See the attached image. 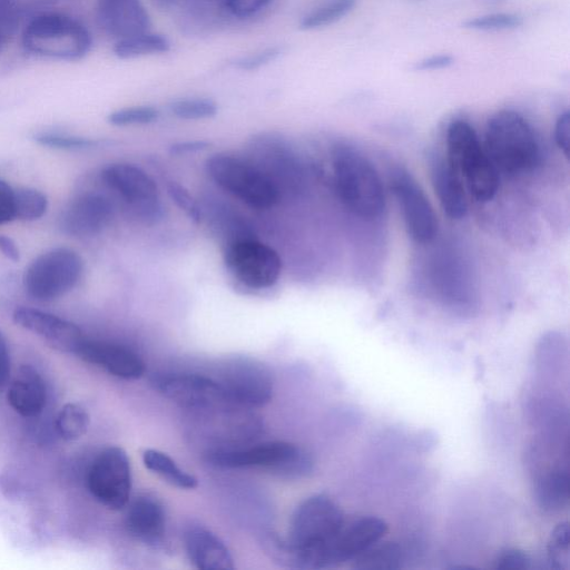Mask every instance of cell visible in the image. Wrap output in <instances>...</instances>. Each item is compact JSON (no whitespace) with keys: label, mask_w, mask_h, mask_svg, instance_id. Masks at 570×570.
I'll list each match as a JSON object with an SVG mask.
<instances>
[{"label":"cell","mask_w":570,"mask_h":570,"mask_svg":"<svg viewBox=\"0 0 570 570\" xmlns=\"http://www.w3.org/2000/svg\"><path fill=\"white\" fill-rule=\"evenodd\" d=\"M174 10L179 26L193 35L210 31L229 16L225 0H180Z\"/></svg>","instance_id":"25"},{"label":"cell","mask_w":570,"mask_h":570,"mask_svg":"<svg viewBox=\"0 0 570 570\" xmlns=\"http://www.w3.org/2000/svg\"><path fill=\"white\" fill-rule=\"evenodd\" d=\"M206 459L220 468H266L284 478H301L313 470L311 455L295 444L269 441L238 449L216 451Z\"/></svg>","instance_id":"8"},{"label":"cell","mask_w":570,"mask_h":570,"mask_svg":"<svg viewBox=\"0 0 570 570\" xmlns=\"http://www.w3.org/2000/svg\"><path fill=\"white\" fill-rule=\"evenodd\" d=\"M217 382L229 401L248 409L263 406L273 396V373L256 358L236 356L228 360Z\"/></svg>","instance_id":"10"},{"label":"cell","mask_w":570,"mask_h":570,"mask_svg":"<svg viewBox=\"0 0 570 570\" xmlns=\"http://www.w3.org/2000/svg\"><path fill=\"white\" fill-rule=\"evenodd\" d=\"M10 375V353L4 335L0 331V389H2Z\"/></svg>","instance_id":"47"},{"label":"cell","mask_w":570,"mask_h":570,"mask_svg":"<svg viewBox=\"0 0 570 570\" xmlns=\"http://www.w3.org/2000/svg\"><path fill=\"white\" fill-rule=\"evenodd\" d=\"M170 47L171 43L165 35L149 30L115 41L112 51L120 59H134L165 53Z\"/></svg>","instance_id":"27"},{"label":"cell","mask_w":570,"mask_h":570,"mask_svg":"<svg viewBox=\"0 0 570 570\" xmlns=\"http://www.w3.org/2000/svg\"><path fill=\"white\" fill-rule=\"evenodd\" d=\"M56 0H0V27L7 35L20 24L48 11Z\"/></svg>","instance_id":"29"},{"label":"cell","mask_w":570,"mask_h":570,"mask_svg":"<svg viewBox=\"0 0 570 570\" xmlns=\"http://www.w3.org/2000/svg\"><path fill=\"white\" fill-rule=\"evenodd\" d=\"M391 185L407 234L416 243H431L438 233V219L421 186L403 170L393 175Z\"/></svg>","instance_id":"14"},{"label":"cell","mask_w":570,"mask_h":570,"mask_svg":"<svg viewBox=\"0 0 570 570\" xmlns=\"http://www.w3.org/2000/svg\"><path fill=\"white\" fill-rule=\"evenodd\" d=\"M340 507L325 494L304 500L295 510L288 538L293 568L324 569L337 566L335 543L344 527Z\"/></svg>","instance_id":"1"},{"label":"cell","mask_w":570,"mask_h":570,"mask_svg":"<svg viewBox=\"0 0 570 570\" xmlns=\"http://www.w3.org/2000/svg\"><path fill=\"white\" fill-rule=\"evenodd\" d=\"M171 115L184 120H200L214 117L218 107L209 98H183L169 105Z\"/></svg>","instance_id":"34"},{"label":"cell","mask_w":570,"mask_h":570,"mask_svg":"<svg viewBox=\"0 0 570 570\" xmlns=\"http://www.w3.org/2000/svg\"><path fill=\"white\" fill-rule=\"evenodd\" d=\"M483 146L499 173L507 175L529 173L541 160L532 126L514 110H500L488 120Z\"/></svg>","instance_id":"3"},{"label":"cell","mask_w":570,"mask_h":570,"mask_svg":"<svg viewBox=\"0 0 570 570\" xmlns=\"http://www.w3.org/2000/svg\"><path fill=\"white\" fill-rule=\"evenodd\" d=\"M274 0H225L230 17L237 19L252 18L266 9Z\"/></svg>","instance_id":"42"},{"label":"cell","mask_w":570,"mask_h":570,"mask_svg":"<svg viewBox=\"0 0 570 570\" xmlns=\"http://www.w3.org/2000/svg\"><path fill=\"white\" fill-rule=\"evenodd\" d=\"M530 556L518 548H507L500 551L494 561L493 568L499 570H527L531 568Z\"/></svg>","instance_id":"41"},{"label":"cell","mask_w":570,"mask_h":570,"mask_svg":"<svg viewBox=\"0 0 570 570\" xmlns=\"http://www.w3.org/2000/svg\"><path fill=\"white\" fill-rule=\"evenodd\" d=\"M387 523L377 517H362L344 524L335 543L336 563L352 561L361 552L381 541L387 533Z\"/></svg>","instance_id":"21"},{"label":"cell","mask_w":570,"mask_h":570,"mask_svg":"<svg viewBox=\"0 0 570 570\" xmlns=\"http://www.w3.org/2000/svg\"><path fill=\"white\" fill-rule=\"evenodd\" d=\"M285 48L283 46H272L253 53L242 56L233 60L232 65L244 71L257 70L279 58Z\"/></svg>","instance_id":"39"},{"label":"cell","mask_w":570,"mask_h":570,"mask_svg":"<svg viewBox=\"0 0 570 570\" xmlns=\"http://www.w3.org/2000/svg\"><path fill=\"white\" fill-rule=\"evenodd\" d=\"M158 117L159 111L153 106H134L110 112L107 120L114 126H132L151 124Z\"/></svg>","instance_id":"38"},{"label":"cell","mask_w":570,"mask_h":570,"mask_svg":"<svg viewBox=\"0 0 570 570\" xmlns=\"http://www.w3.org/2000/svg\"><path fill=\"white\" fill-rule=\"evenodd\" d=\"M554 140L566 158L570 149V114L568 110L559 115L554 125Z\"/></svg>","instance_id":"43"},{"label":"cell","mask_w":570,"mask_h":570,"mask_svg":"<svg viewBox=\"0 0 570 570\" xmlns=\"http://www.w3.org/2000/svg\"><path fill=\"white\" fill-rule=\"evenodd\" d=\"M446 160L461 177L466 191L478 202L491 200L499 189L500 173L474 128L453 120L446 131Z\"/></svg>","instance_id":"4"},{"label":"cell","mask_w":570,"mask_h":570,"mask_svg":"<svg viewBox=\"0 0 570 570\" xmlns=\"http://www.w3.org/2000/svg\"><path fill=\"white\" fill-rule=\"evenodd\" d=\"M188 412L191 436L200 439L205 454L252 444L262 433V421L252 409L230 401Z\"/></svg>","instance_id":"5"},{"label":"cell","mask_w":570,"mask_h":570,"mask_svg":"<svg viewBox=\"0 0 570 570\" xmlns=\"http://www.w3.org/2000/svg\"><path fill=\"white\" fill-rule=\"evenodd\" d=\"M114 207L101 194L85 193L62 209L59 218L63 233L75 237H89L99 234L111 220Z\"/></svg>","instance_id":"17"},{"label":"cell","mask_w":570,"mask_h":570,"mask_svg":"<svg viewBox=\"0 0 570 570\" xmlns=\"http://www.w3.org/2000/svg\"><path fill=\"white\" fill-rule=\"evenodd\" d=\"M336 194L343 205L363 219L379 217L385 208L384 188L373 164L358 149L341 144L332 153Z\"/></svg>","instance_id":"2"},{"label":"cell","mask_w":570,"mask_h":570,"mask_svg":"<svg viewBox=\"0 0 570 570\" xmlns=\"http://www.w3.org/2000/svg\"><path fill=\"white\" fill-rule=\"evenodd\" d=\"M431 180L443 212L452 219L464 217L468 212V191L446 159L432 163Z\"/></svg>","instance_id":"23"},{"label":"cell","mask_w":570,"mask_h":570,"mask_svg":"<svg viewBox=\"0 0 570 570\" xmlns=\"http://www.w3.org/2000/svg\"><path fill=\"white\" fill-rule=\"evenodd\" d=\"M403 550L392 541H379L352 560V568L357 570H395L402 567Z\"/></svg>","instance_id":"28"},{"label":"cell","mask_w":570,"mask_h":570,"mask_svg":"<svg viewBox=\"0 0 570 570\" xmlns=\"http://www.w3.org/2000/svg\"><path fill=\"white\" fill-rule=\"evenodd\" d=\"M224 262L236 279L253 289L273 286L282 271L277 252L255 239H239L229 244Z\"/></svg>","instance_id":"13"},{"label":"cell","mask_w":570,"mask_h":570,"mask_svg":"<svg viewBox=\"0 0 570 570\" xmlns=\"http://www.w3.org/2000/svg\"><path fill=\"white\" fill-rule=\"evenodd\" d=\"M81 273L82 259L78 253L57 247L40 254L26 267L22 286L29 297L48 302L71 291Z\"/></svg>","instance_id":"9"},{"label":"cell","mask_w":570,"mask_h":570,"mask_svg":"<svg viewBox=\"0 0 570 570\" xmlns=\"http://www.w3.org/2000/svg\"><path fill=\"white\" fill-rule=\"evenodd\" d=\"M98 27L116 41L150 30V16L141 0H97Z\"/></svg>","instance_id":"18"},{"label":"cell","mask_w":570,"mask_h":570,"mask_svg":"<svg viewBox=\"0 0 570 570\" xmlns=\"http://www.w3.org/2000/svg\"><path fill=\"white\" fill-rule=\"evenodd\" d=\"M209 142L205 140H188L175 142L169 147L171 155H186L197 153L209 147Z\"/></svg>","instance_id":"46"},{"label":"cell","mask_w":570,"mask_h":570,"mask_svg":"<svg viewBox=\"0 0 570 570\" xmlns=\"http://www.w3.org/2000/svg\"><path fill=\"white\" fill-rule=\"evenodd\" d=\"M101 179L144 223L154 224L161 217L158 187L140 167L126 163L110 164L102 169Z\"/></svg>","instance_id":"11"},{"label":"cell","mask_w":570,"mask_h":570,"mask_svg":"<svg viewBox=\"0 0 570 570\" xmlns=\"http://www.w3.org/2000/svg\"><path fill=\"white\" fill-rule=\"evenodd\" d=\"M12 318L17 325L63 352L76 354L86 338L76 324L37 308L17 307L13 311Z\"/></svg>","instance_id":"16"},{"label":"cell","mask_w":570,"mask_h":570,"mask_svg":"<svg viewBox=\"0 0 570 570\" xmlns=\"http://www.w3.org/2000/svg\"><path fill=\"white\" fill-rule=\"evenodd\" d=\"M145 466L158 474L166 482L180 489H194L197 487V479L181 470L176 462L166 453L148 449L142 453Z\"/></svg>","instance_id":"30"},{"label":"cell","mask_w":570,"mask_h":570,"mask_svg":"<svg viewBox=\"0 0 570 570\" xmlns=\"http://www.w3.org/2000/svg\"><path fill=\"white\" fill-rule=\"evenodd\" d=\"M356 0H330L304 14L299 22L303 30H315L333 24L348 14Z\"/></svg>","instance_id":"31"},{"label":"cell","mask_w":570,"mask_h":570,"mask_svg":"<svg viewBox=\"0 0 570 570\" xmlns=\"http://www.w3.org/2000/svg\"><path fill=\"white\" fill-rule=\"evenodd\" d=\"M0 250L6 258L12 262H18L20 259L19 248L14 240L9 236L0 235Z\"/></svg>","instance_id":"48"},{"label":"cell","mask_w":570,"mask_h":570,"mask_svg":"<svg viewBox=\"0 0 570 570\" xmlns=\"http://www.w3.org/2000/svg\"><path fill=\"white\" fill-rule=\"evenodd\" d=\"M14 189L0 179V225L14 219Z\"/></svg>","instance_id":"44"},{"label":"cell","mask_w":570,"mask_h":570,"mask_svg":"<svg viewBox=\"0 0 570 570\" xmlns=\"http://www.w3.org/2000/svg\"><path fill=\"white\" fill-rule=\"evenodd\" d=\"M209 177L246 205L266 209L279 199L275 181L252 161L229 154H215L206 161Z\"/></svg>","instance_id":"7"},{"label":"cell","mask_w":570,"mask_h":570,"mask_svg":"<svg viewBox=\"0 0 570 570\" xmlns=\"http://www.w3.org/2000/svg\"><path fill=\"white\" fill-rule=\"evenodd\" d=\"M126 528L139 541L161 544L166 530V514L160 501L150 494L136 498L126 514Z\"/></svg>","instance_id":"20"},{"label":"cell","mask_w":570,"mask_h":570,"mask_svg":"<svg viewBox=\"0 0 570 570\" xmlns=\"http://www.w3.org/2000/svg\"><path fill=\"white\" fill-rule=\"evenodd\" d=\"M155 6L165 10H174L180 0H151Z\"/></svg>","instance_id":"49"},{"label":"cell","mask_w":570,"mask_h":570,"mask_svg":"<svg viewBox=\"0 0 570 570\" xmlns=\"http://www.w3.org/2000/svg\"><path fill=\"white\" fill-rule=\"evenodd\" d=\"M22 45L35 56L71 61L89 52L92 39L88 28L78 19L48 10L24 24Z\"/></svg>","instance_id":"6"},{"label":"cell","mask_w":570,"mask_h":570,"mask_svg":"<svg viewBox=\"0 0 570 570\" xmlns=\"http://www.w3.org/2000/svg\"><path fill=\"white\" fill-rule=\"evenodd\" d=\"M522 23V17L517 13L493 12L468 19L462 26L478 31H502L517 29Z\"/></svg>","instance_id":"37"},{"label":"cell","mask_w":570,"mask_h":570,"mask_svg":"<svg viewBox=\"0 0 570 570\" xmlns=\"http://www.w3.org/2000/svg\"><path fill=\"white\" fill-rule=\"evenodd\" d=\"M185 548L190 562L198 569H234V560L228 548L207 529L194 527L187 530Z\"/></svg>","instance_id":"22"},{"label":"cell","mask_w":570,"mask_h":570,"mask_svg":"<svg viewBox=\"0 0 570 570\" xmlns=\"http://www.w3.org/2000/svg\"><path fill=\"white\" fill-rule=\"evenodd\" d=\"M33 139L39 145L61 150H87L99 145L96 139L59 131H40L33 135Z\"/></svg>","instance_id":"36"},{"label":"cell","mask_w":570,"mask_h":570,"mask_svg":"<svg viewBox=\"0 0 570 570\" xmlns=\"http://www.w3.org/2000/svg\"><path fill=\"white\" fill-rule=\"evenodd\" d=\"M87 487L92 497L108 509L126 507L131 491V470L125 450L119 446L104 449L88 470Z\"/></svg>","instance_id":"12"},{"label":"cell","mask_w":570,"mask_h":570,"mask_svg":"<svg viewBox=\"0 0 570 570\" xmlns=\"http://www.w3.org/2000/svg\"><path fill=\"white\" fill-rule=\"evenodd\" d=\"M167 193L171 200L195 223L202 220V212L190 195V193L180 184L176 181H169L167 184Z\"/></svg>","instance_id":"40"},{"label":"cell","mask_w":570,"mask_h":570,"mask_svg":"<svg viewBox=\"0 0 570 570\" xmlns=\"http://www.w3.org/2000/svg\"><path fill=\"white\" fill-rule=\"evenodd\" d=\"M14 218L36 220L42 217L48 207L47 196L38 189L21 187L14 189Z\"/></svg>","instance_id":"33"},{"label":"cell","mask_w":570,"mask_h":570,"mask_svg":"<svg viewBox=\"0 0 570 570\" xmlns=\"http://www.w3.org/2000/svg\"><path fill=\"white\" fill-rule=\"evenodd\" d=\"M534 497L546 512H560L569 501V474L567 469L554 468L538 478Z\"/></svg>","instance_id":"26"},{"label":"cell","mask_w":570,"mask_h":570,"mask_svg":"<svg viewBox=\"0 0 570 570\" xmlns=\"http://www.w3.org/2000/svg\"><path fill=\"white\" fill-rule=\"evenodd\" d=\"M4 35H6V33L3 32V30H2V29H1V27H0V46H1V42H2V39H3V36H4Z\"/></svg>","instance_id":"50"},{"label":"cell","mask_w":570,"mask_h":570,"mask_svg":"<svg viewBox=\"0 0 570 570\" xmlns=\"http://www.w3.org/2000/svg\"><path fill=\"white\" fill-rule=\"evenodd\" d=\"M7 400L10 406L24 417L39 415L47 400L42 377L31 366H22L8 389Z\"/></svg>","instance_id":"24"},{"label":"cell","mask_w":570,"mask_h":570,"mask_svg":"<svg viewBox=\"0 0 570 570\" xmlns=\"http://www.w3.org/2000/svg\"><path fill=\"white\" fill-rule=\"evenodd\" d=\"M453 62L454 58L452 55L439 53L416 61L413 69L416 71L440 70L450 67Z\"/></svg>","instance_id":"45"},{"label":"cell","mask_w":570,"mask_h":570,"mask_svg":"<svg viewBox=\"0 0 570 570\" xmlns=\"http://www.w3.org/2000/svg\"><path fill=\"white\" fill-rule=\"evenodd\" d=\"M76 354L121 379L136 380L145 373L144 361L122 345L85 338Z\"/></svg>","instance_id":"19"},{"label":"cell","mask_w":570,"mask_h":570,"mask_svg":"<svg viewBox=\"0 0 570 570\" xmlns=\"http://www.w3.org/2000/svg\"><path fill=\"white\" fill-rule=\"evenodd\" d=\"M151 384L161 395L187 411L229 401L217 380L199 374L155 375Z\"/></svg>","instance_id":"15"},{"label":"cell","mask_w":570,"mask_h":570,"mask_svg":"<svg viewBox=\"0 0 570 570\" xmlns=\"http://www.w3.org/2000/svg\"><path fill=\"white\" fill-rule=\"evenodd\" d=\"M89 415L77 403H67L56 417V430L59 436L66 441H75L81 438L88 430Z\"/></svg>","instance_id":"32"},{"label":"cell","mask_w":570,"mask_h":570,"mask_svg":"<svg viewBox=\"0 0 570 570\" xmlns=\"http://www.w3.org/2000/svg\"><path fill=\"white\" fill-rule=\"evenodd\" d=\"M570 531L569 523H559L550 534L548 541V560L550 567L556 570L569 569V551H570Z\"/></svg>","instance_id":"35"}]
</instances>
